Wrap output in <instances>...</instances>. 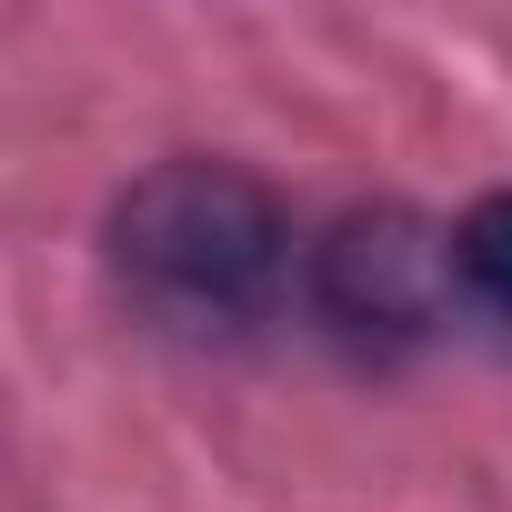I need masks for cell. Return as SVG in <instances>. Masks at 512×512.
I'll return each instance as SVG.
<instances>
[{"instance_id": "2", "label": "cell", "mask_w": 512, "mask_h": 512, "mask_svg": "<svg viewBox=\"0 0 512 512\" xmlns=\"http://www.w3.org/2000/svg\"><path fill=\"white\" fill-rule=\"evenodd\" d=\"M462 272H452V231L402 211V201H372V211H342L322 241H312V312L342 332V342H422L442 312H452Z\"/></svg>"}, {"instance_id": "1", "label": "cell", "mask_w": 512, "mask_h": 512, "mask_svg": "<svg viewBox=\"0 0 512 512\" xmlns=\"http://www.w3.org/2000/svg\"><path fill=\"white\" fill-rule=\"evenodd\" d=\"M111 272L141 312L181 332H241L292 282V211L241 161H211V151L151 161L111 201Z\"/></svg>"}, {"instance_id": "3", "label": "cell", "mask_w": 512, "mask_h": 512, "mask_svg": "<svg viewBox=\"0 0 512 512\" xmlns=\"http://www.w3.org/2000/svg\"><path fill=\"white\" fill-rule=\"evenodd\" d=\"M452 272L482 312L512 322V191H482L462 221H452Z\"/></svg>"}]
</instances>
